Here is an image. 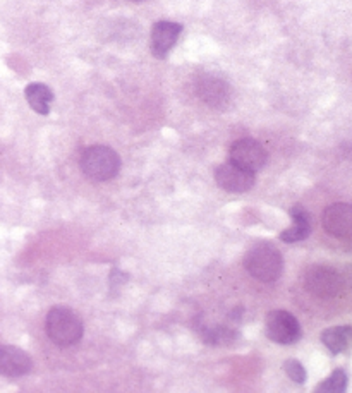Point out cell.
<instances>
[{
	"label": "cell",
	"instance_id": "13",
	"mask_svg": "<svg viewBox=\"0 0 352 393\" xmlns=\"http://www.w3.org/2000/svg\"><path fill=\"white\" fill-rule=\"evenodd\" d=\"M24 96H26L29 107L35 110L40 116H49L50 103L54 101V93L49 86L44 83H31L28 84L24 90Z\"/></svg>",
	"mask_w": 352,
	"mask_h": 393
},
{
	"label": "cell",
	"instance_id": "6",
	"mask_svg": "<svg viewBox=\"0 0 352 393\" xmlns=\"http://www.w3.org/2000/svg\"><path fill=\"white\" fill-rule=\"evenodd\" d=\"M228 158L232 163L239 165L246 170L256 172L266 163L268 155H266L265 148L254 139H237L228 148Z\"/></svg>",
	"mask_w": 352,
	"mask_h": 393
},
{
	"label": "cell",
	"instance_id": "15",
	"mask_svg": "<svg viewBox=\"0 0 352 393\" xmlns=\"http://www.w3.org/2000/svg\"><path fill=\"white\" fill-rule=\"evenodd\" d=\"M237 337H239V333H237L234 328L228 327H217L203 332V340L211 345H228L232 344Z\"/></svg>",
	"mask_w": 352,
	"mask_h": 393
},
{
	"label": "cell",
	"instance_id": "4",
	"mask_svg": "<svg viewBox=\"0 0 352 393\" xmlns=\"http://www.w3.org/2000/svg\"><path fill=\"white\" fill-rule=\"evenodd\" d=\"M304 287L315 297L332 299L341 294L342 278L328 266H311L304 273Z\"/></svg>",
	"mask_w": 352,
	"mask_h": 393
},
{
	"label": "cell",
	"instance_id": "18",
	"mask_svg": "<svg viewBox=\"0 0 352 393\" xmlns=\"http://www.w3.org/2000/svg\"><path fill=\"white\" fill-rule=\"evenodd\" d=\"M133 2H145V0H133Z\"/></svg>",
	"mask_w": 352,
	"mask_h": 393
},
{
	"label": "cell",
	"instance_id": "10",
	"mask_svg": "<svg viewBox=\"0 0 352 393\" xmlns=\"http://www.w3.org/2000/svg\"><path fill=\"white\" fill-rule=\"evenodd\" d=\"M182 33V26L179 23H172V21H159L151 28L150 36V49L151 53L156 58H165L169 52L176 45L177 38Z\"/></svg>",
	"mask_w": 352,
	"mask_h": 393
},
{
	"label": "cell",
	"instance_id": "11",
	"mask_svg": "<svg viewBox=\"0 0 352 393\" xmlns=\"http://www.w3.org/2000/svg\"><path fill=\"white\" fill-rule=\"evenodd\" d=\"M33 361L23 349L14 345H0V374L19 378L31 371Z\"/></svg>",
	"mask_w": 352,
	"mask_h": 393
},
{
	"label": "cell",
	"instance_id": "16",
	"mask_svg": "<svg viewBox=\"0 0 352 393\" xmlns=\"http://www.w3.org/2000/svg\"><path fill=\"white\" fill-rule=\"evenodd\" d=\"M347 387V374L346 371L335 369L323 383L316 387V392H326V393H341L346 390Z\"/></svg>",
	"mask_w": 352,
	"mask_h": 393
},
{
	"label": "cell",
	"instance_id": "14",
	"mask_svg": "<svg viewBox=\"0 0 352 393\" xmlns=\"http://www.w3.org/2000/svg\"><path fill=\"white\" fill-rule=\"evenodd\" d=\"M321 342L325 344V347L332 354H341L351 345L352 342V327H333L325 330L321 333Z\"/></svg>",
	"mask_w": 352,
	"mask_h": 393
},
{
	"label": "cell",
	"instance_id": "12",
	"mask_svg": "<svg viewBox=\"0 0 352 393\" xmlns=\"http://www.w3.org/2000/svg\"><path fill=\"white\" fill-rule=\"evenodd\" d=\"M291 217L294 223L280 234V239L287 244H294L308 239L309 234H311V217H309L308 211L303 206H292Z\"/></svg>",
	"mask_w": 352,
	"mask_h": 393
},
{
	"label": "cell",
	"instance_id": "1",
	"mask_svg": "<svg viewBox=\"0 0 352 393\" xmlns=\"http://www.w3.org/2000/svg\"><path fill=\"white\" fill-rule=\"evenodd\" d=\"M244 268L256 280L271 284V282H277L282 275V255L273 244L258 243L246 252Z\"/></svg>",
	"mask_w": 352,
	"mask_h": 393
},
{
	"label": "cell",
	"instance_id": "8",
	"mask_svg": "<svg viewBox=\"0 0 352 393\" xmlns=\"http://www.w3.org/2000/svg\"><path fill=\"white\" fill-rule=\"evenodd\" d=\"M323 227L337 239H352V206L335 203L323 211Z\"/></svg>",
	"mask_w": 352,
	"mask_h": 393
},
{
	"label": "cell",
	"instance_id": "2",
	"mask_svg": "<svg viewBox=\"0 0 352 393\" xmlns=\"http://www.w3.org/2000/svg\"><path fill=\"white\" fill-rule=\"evenodd\" d=\"M46 335L57 347H71L83 337V321L69 307L55 306L49 311L45 321Z\"/></svg>",
	"mask_w": 352,
	"mask_h": 393
},
{
	"label": "cell",
	"instance_id": "9",
	"mask_svg": "<svg viewBox=\"0 0 352 393\" xmlns=\"http://www.w3.org/2000/svg\"><path fill=\"white\" fill-rule=\"evenodd\" d=\"M198 96L213 108H223L231 101V86L223 79L205 74L196 83Z\"/></svg>",
	"mask_w": 352,
	"mask_h": 393
},
{
	"label": "cell",
	"instance_id": "5",
	"mask_svg": "<svg viewBox=\"0 0 352 393\" xmlns=\"http://www.w3.org/2000/svg\"><path fill=\"white\" fill-rule=\"evenodd\" d=\"M266 335L277 344H294L301 339V325L289 311L275 310L266 316Z\"/></svg>",
	"mask_w": 352,
	"mask_h": 393
},
{
	"label": "cell",
	"instance_id": "17",
	"mask_svg": "<svg viewBox=\"0 0 352 393\" xmlns=\"http://www.w3.org/2000/svg\"><path fill=\"white\" fill-rule=\"evenodd\" d=\"M283 371H286L287 376L292 379L294 383L303 384L306 382V369H304L303 364L296 359H289V361L283 362Z\"/></svg>",
	"mask_w": 352,
	"mask_h": 393
},
{
	"label": "cell",
	"instance_id": "7",
	"mask_svg": "<svg viewBox=\"0 0 352 393\" xmlns=\"http://www.w3.org/2000/svg\"><path fill=\"white\" fill-rule=\"evenodd\" d=\"M215 180L222 189L231 193H246L254 185V174L251 170L236 163H223L215 170Z\"/></svg>",
	"mask_w": 352,
	"mask_h": 393
},
{
	"label": "cell",
	"instance_id": "3",
	"mask_svg": "<svg viewBox=\"0 0 352 393\" xmlns=\"http://www.w3.org/2000/svg\"><path fill=\"white\" fill-rule=\"evenodd\" d=\"M83 174L96 183L114 179L121 170V158L110 146L95 145L84 150L79 160Z\"/></svg>",
	"mask_w": 352,
	"mask_h": 393
}]
</instances>
